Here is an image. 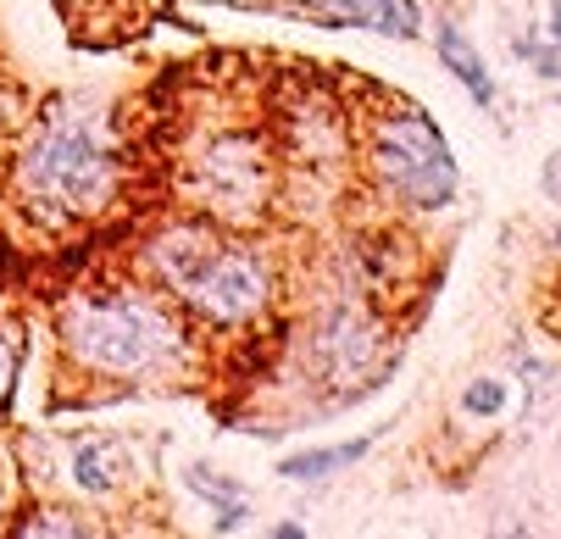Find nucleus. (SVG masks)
<instances>
[{
    "instance_id": "obj_5",
    "label": "nucleus",
    "mask_w": 561,
    "mask_h": 539,
    "mask_svg": "<svg viewBox=\"0 0 561 539\" xmlns=\"http://www.w3.org/2000/svg\"><path fill=\"white\" fill-rule=\"evenodd\" d=\"M206 190L222 211H245L262 195V150L245 134H228L206 150Z\"/></svg>"
},
{
    "instance_id": "obj_1",
    "label": "nucleus",
    "mask_w": 561,
    "mask_h": 539,
    "mask_svg": "<svg viewBox=\"0 0 561 539\" xmlns=\"http://www.w3.org/2000/svg\"><path fill=\"white\" fill-rule=\"evenodd\" d=\"M61 340L78 362L106 378L168 372L184 351V334L162 306H150L139 295H117V289L78 295L61 312Z\"/></svg>"
},
{
    "instance_id": "obj_9",
    "label": "nucleus",
    "mask_w": 561,
    "mask_h": 539,
    "mask_svg": "<svg viewBox=\"0 0 561 539\" xmlns=\"http://www.w3.org/2000/svg\"><path fill=\"white\" fill-rule=\"evenodd\" d=\"M373 450V434H362V439H345V445H317V450H295V456H284L278 461V473L284 479H329V473H345V468H356V461Z\"/></svg>"
},
{
    "instance_id": "obj_10",
    "label": "nucleus",
    "mask_w": 561,
    "mask_h": 539,
    "mask_svg": "<svg viewBox=\"0 0 561 539\" xmlns=\"http://www.w3.org/2000/svg\"><path fill=\"white\" fill-rule=\"evenodd\" d=\"M501 406H506V383H495V378H478L461 395V412H472V417H495Z\"/></svg>"
},
{
    "instance_id": "obj_3",
    "label": "nucleus",
    "mask_w": 561,
    "mask_h": 539,
    "mask_svg": "<svg viewBox=\"0 0 561 539\" xmlns=\"http://www.w3.org/2000/svg\"><path fill=\"white\" fill-rule=\"evenodd\" d=\"M162 284L195 306L206 323H245L267 306V267L245 251V245H228L206 228H173V234L156 240L150 251Z\"/></svg>"
},
{
    "instance_id": "obj_11",
    "label": "nucleus",
    "mask_w": 561,
    "mask_h": 539,
    "mask_svg": "<svg viewBox=\"0 0 561 539\" xmlns=\"http://www.w3.org/2000/svg\"><path fill=\"white\" fill-rule=\"evenodd\" d=\"M12 367H18V351H12L7 334H0V395H7V383H12Z\"/></svg>"
},
{
    "instance_id": "obj_6",
    "label": "nucleus",
    "mask_w": 561,
    "mask_h": 539,
    "mask_svg": "<svg viewBox=\"0 0 561 539\" xmlns=\"http://www.w3.org/2000/svg\"><path fill=\"white\" fill-rule=\"evenodd\" d=\"M434 50H439V61L456 72L461 90H467L478 106H490V101H495V79H490L484 56H478V50L467 45V34H461L456 23H434Z\"/></svg>"
},
{
    "instance_id": "obj_2",
    "label": "nucleus",
    "mask_w": 561,
    "mask_h": 539,
    "mask_svg": "<svg viewBox=\"0 0 561 539\" xmlns=\"http://www.w3.org/2000/svg\"><path fill=\"white\" fill-rule=\"evenodd\" d=\"M117 184V162L101 139V123L95 117H50L28 150L18 162V190H23V206L39 211L45 222H72V217H90L106 206Z\"/></svg>"
},
{
    "instance_id": "obj_4",
    "label": "nucleus",
    "mask_w": 561,
    "mask_h": 539,
    "mask_svg": "<svg viewBox=\"0 0 561 539\" xmlns=\"http://www.w3.org/2000/svg\"><path fill=\"white\" fill-rule=\"evenodd\" d=\"M373 162H378V179H383L400 200H407V206L439 211V206L456 195L450 145H445V134H439L423 112H412V106L378 128Z\"/></svg>"
},
{
    "instance_id": "obj_7",
    "label": "nucleus",
    "mask_w": 561,
    "mask_h": 539,
    "mask_svg": "<svg viewBox=\"0 0 561 539\" xmlns=\"http://www.w3.org/2000/svg\"><path fill=\"white\" fill-rule=\"evenodd\" d=\"M128 473V450L117 439H78L72 445V484L90 490V495H106L117 490Z\"/></svg>"
},
{
    "instance_id": "obj_8",
    "label": "nucleus",
    "mask_w": 561,
    "mask_h": 539,
    "mask_svg": "<svg viewBox=\"0 0 561 539\" xmlns=\"http://www.w3.org/2000/svg\"><path fill=\"white\" fill-rule=\"evenodd\" d=\"M334 12L356 28L373 34H394V39H412L417 34V7L412 0H334Z\"/></svg>"
}]
</instances>
